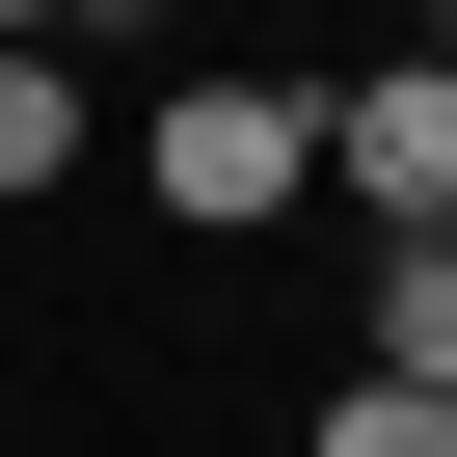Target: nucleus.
Returning a JSON list of instances; mask_svg holds the SVG:
<instances>
[{
  "label": "nucleus",
  "mask_w": 457,
  "mask_h": 457,
  "mask_svg": "<svg viewBox=\"0 0 457 457\" xmlns=\"http://www.w3.org/2000/svg\"><path fill=\"white\" fill-rule=\"evenodd\" d=\"M135 188L215 215V243H243V215H296V188H323V81H243V54L162 81V108H135Z\"/></svg>",
  "instance_id": "obj_1"
},
{
  "label": "nucleus",
  "mask_w": 457,
  "mask_h": 457,
  "mask_svg": "<svg viewBox=\"0 0 457 457\" xmlns=\"http://www.w3.org/2000/svg\"><path fill=\"white\" fill-rule=\"evenodd\" d=\"M323 188L377 215V243H457V81H430V54H377V81L323 108Z\"/></svg>",
  "instance_id": "obj_2"
},
{
  "label": "nucleus",
  "mask_w": 457,
  "mask_h": 457,
  "mask_svg": "<svg viewBox=\"0 0 457 457\" xmlns=\"http://www.w3.org/2000/svg\"><path fill=\"white\" fill-rule=\"evenodd\" d=\"M54 162H81V54H54V28H0V215H28Z\"/></svg>",
  "instance_id": "obj_3"
},
{
  "label": "nucleus",
  "mask_w": 457,
  "mask_h": 457,
  "mask_svg": "<svg viewBox=\"0 0 457 457\" xmlns=\"http://www.w3.org/2000/svg\"><path fill=\"white\" fill-rule=\"evenodd\" d=\"M350 377H430V403H457V243H377V350H350Z\"/></svg>",
  "instance_id": "obj_4"
},
{
  "label": "nucleus",
  "mask_w": 457,
  "mask_h": 457,
  "mask_svg": "<svg viewBox=\"0 0 457 457\" xmlns=\"http://www.w3.org/2000/svg\"><path fill=\"white\" fill-rule=\"evenodd\" d=\"M323 457H457V403H430V377H350V403H323Z\"/></svg>",
  "instance_id": "obj_5"
},
{
  "label": "nucleus",
  "mask_w": 457,
  "mask_h": 457,
  "mask_svg": "<svg viewBox=\"0 0 457 457\" xmlns=\"http://www.w3.org/2000/svg\"><path fill=\"white\" fill-rule=\"evenodd\" d=\"M430 81H457V0H430Z\"/></svg>",
  "instance_id": "obj_6"
},
{
  "label": "nucleus",
  "mask_w": 457,
  "mask_h": 457,
  "mask_svg": "<svg viewBox=\"0 0 457 457\" xmlns=\"http://www.w3.org/2000/svg\"><path fill=\"white\" fill-rule=\"evenodd\" d=\"M0 28H54V0H0Z\"/></svg>",
  "instance_id": "obj_7"
}]
</instances>
